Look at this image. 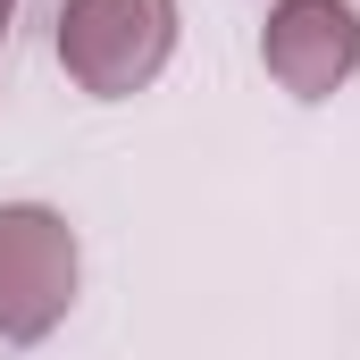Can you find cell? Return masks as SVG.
I'll use <instances>...</instances> for the list:
<instances>
[{
    "mask_svg": "<svg viewBox=\"0 0 360 360\" xmlns=\"http://www.w3.org/2000/svg\"><path fill=\"white\" fill-rule=\"evenodd\" d=\"M176 51V0H59V68L92 101H134Z\"/></svg>",
    "mask_w": 360,
    "mask_h": 360,
    "instance_id": "obj_1",
    "label": "cell"
},
{
    "mask_svg": "<svg viewBox=\"0 0 360 360\" xmlns=\"http://www.w3.org/2000/svg\"><path fill=\"white\" fill-rule=\"evenodd\" d=\"M76 302V226L42 201L0 210V344H42Z\"/></svg>",
    "mask_w": 360,
    "mask_h": 360,
    "instance_id": "obj_2",
    "label": "cell"
},
{
    "mask_svg": "<svg viewBox=\"0 0 360 360\" xmlns=\"http://www.w3.org/2000/svg\"><path fill=\"white\" fill-rule=\"evenodd\" d=\"M260 68L293 101H327L360 68V8L352 0H276L260 34Z\"/></svg>",
    "mask_w": 360,
    "mask_h": 360,
    "instance_id": "obj_3",
    "label": "cell"
},
{
    "mask_svg": "<svg viewBox=\"0 0 360 360\" xmlns=\"http://www.w3.org/2000/svg\"><path fill=\"white\" fill-rule=\"evenodd\" d=\"M8 17H17V0H0V34H8Z\"/></svg>",
    "mask_w": 360,
    "mask_h": 360,
    "instance_id": "obj_4",
    "label": "cell"
}]
</instances>
